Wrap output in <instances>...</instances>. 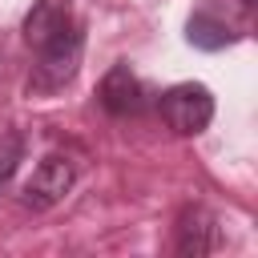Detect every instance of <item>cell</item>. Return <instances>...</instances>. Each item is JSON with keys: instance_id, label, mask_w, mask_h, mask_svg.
Instances as JSON below:
<instances>
[{"instance_id": "6da1fadb", "label": "cell", "mask_w": 258, "mask_h": 258, "mask_svg": "<svg viewBox=\"0 0 258 258\" xmlns=\"http://www.w3.org/2000/svg\"><path fill=\"white\" fill-rule=\"evenodd\" d=\"M32 52H36L32 81H28L32 93H56L60 85H69L77 77V69H81V52H85V24H81V16L73 24H64L60 32H52Z\"/></svg>"}, {"instance_id": "7a4b0ae2", "label": "cell", "mask_w": 258, "mask_h": 258, "mask_svg": "<svg viewBox=\"0 0 258 258\" xmlns=\"http://www.w3.org/2000/svg\"><path fill=\"white\" fill-rule=\"evenodd\" d=\"M157 113H161V121H165L177 137H198V133L214 121V93H210L206 85H194V81L173 85V89L161 93Z\"/></svg>"}, {"instance_id": "3957f363", "label": "cell", "mask_w": 258, "mask_h": 258, "mask_svg": "<svg viewBox=\"0 0 258 258\" xmlns=\"http://www.w3.org/2000/svg\"><path fill=\"white\" fill-rule=\"evenodd\" d=\"M77 185V161L64 153H44L32 177L24 181V206L28 210H52L64 202V194Z\"/></svg>"}, {"instance_id": "277c9868", "label": "cell", "mask_w": 258, "mask_h": 258, "mask_svg": "<svg viewBox=\"0 0 258 258\" xmlns=\"http://www.w3.org/2000/svg\"><path fill=\"white\" fill-rule=\"evenodd\" d=\"M97 97H101V109L113 113V117H137V113L145 109V89H141L137 73H133L125 60H117V64L101 77Z\"/></svg>"}, {"instance_id": "5b68a950", "label": "cell", "mask_w": 258, "mask_h": 258, "mask_svg": "<svg viewBox=\"0 0 258 258\" xmlns=\"http://www.w3.org/2000/svg\"><path fill=\"white\" fill-rule=\"evenodd\" d=\"M173 250L181 258H202L218 250V218L206 206H185L173 226Z\"/></svg>"}, {"instance_id": "8992f818", "label": "cell", "mask_w": 258, "mask_h": 258, "mask_svg": "<svg viewBox=\"0 0 258 258\" xmlns=\"http://www.w3.org/2000/svg\"><path fill=\"white\" fill-rule=\"evenodd\" d=\"M242 32L226 20V16H218L214 8H198L189 20H185V40L194 44V48H206V52H218V48H226V44H234Z\"/></svg>"}, {"instance_id": "52a82bcc", "label": "cell", "mask_w": 258, "mask_h": 258, "mask_svg": "<svg viewBox=\"0 0 258 258\" xmlns=\"http://www.w3.org/2000/svg\"><path fill=\"white\" fill-rule=\"evenodd\" d=\"M73 20H77L73 0H36L32 12L24 16V40H28V48L44 44L52 32H60V28L73 24Z\"/></svg>"}, {"instance_id": "ba28073f", "label": "cell", "mask_w": 258, "mask_h": 258, "mask_svg": "<svg viewBox=\"0 0 258 258\" xmlns=\"http://www.w3.org/2000/svg\"><path fill=\"white\" fill-rule=\"evenodd\" d=\"M20 161H24V137L20 133L0 137V189L12 181V173L20 169Z\"/></svg>"}, {"instance_id": "9c48e42d", "label": "cell", "mask_w": 258, "mask_h": 258, "mask_svg": "<svg viewBox=\"0 0 258 258\" xmlns=\"http://www.w3.org/2000/svg\"><path fill=\"white\" fill-rule=\"evenodd\" d=\"M242 4H250V0H242Z\"/></svg>"}]
</instances>
